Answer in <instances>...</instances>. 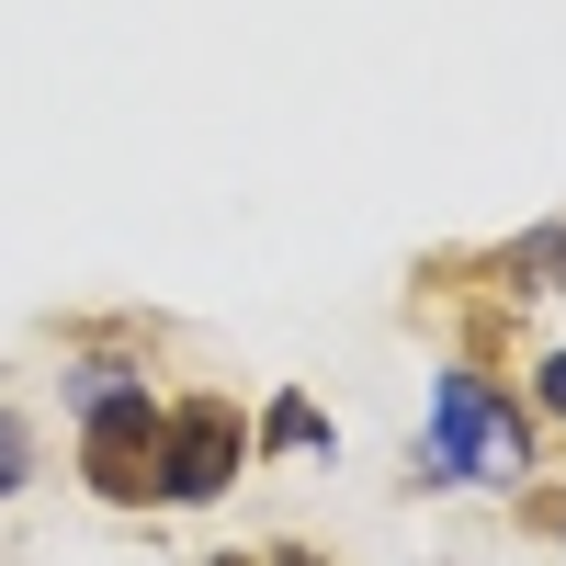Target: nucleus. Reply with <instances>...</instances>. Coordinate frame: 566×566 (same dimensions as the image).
Wrapping results in <instances>:
<instances>
[{
  "mask_svg": "<svg viewBox=\"0 0 566 566\" xmlns=\"http://www.w3.org/2000/svg\"><path fill=\"white\" fill-rule=\"evenodd\" d=\"M488 272H499V306L510 295H566V227H533V239L488 250Z\"/></svg>",
  "mask_w": 566,
  "mask_h": 566,
  "instance_id": "obj_4",
  "label": "nucleus"
},
{
  "mask_svg": "<svg viewBox=\"0 0 566 566\" xmlns=\"http://www.w3.org/2000/svg\"><path fill=\"white\" fill-rule=\"evenodd\" d=\"M23 476H34V431H23V419H12V408H0V499H12Z\"/></svg>",
  "mask_w": 566,
  "mask_h": 566,
  "instance_id": "obj_6",
  "label": "nucleus"
},
{
  "mask_svg": "<svg viewBox=\"0 0 566 566\" xmlns=\"http://www.w3.org/2000/svg\"><path fill=\"white\" fill-rule=\"evenodd\" d=\"M522 464H533V419L510 408L476 363L442 374V397H431V453H419L408 476H419V488H464V476H522Z\"/></svg>",
  "mask_w": 566,
  "mask_h": 566,
  "instance_id": "obj_1",
  "label": "nucleus"
},
{
  "mask_svg": "<svg viewBox=\"0 0 566 566\" xmlns=\"http://www.w3.org/2000/svg\"><path fill=\"white\" fill-rule=\"evenodd\" d=\"M533 397H544V408L566 419V352H544V374H533Z\"/></svg>",
  "mask_w": 566,
  "mask_h": 566,
  "instance_id": "obj_9",
  "label": "nucleus"
},
{
  "mask_svg": "<svg viewBox=\"0 0 566 566\" xmlns=\"http://www.w3.org/2000/svg\"><path fill=\"white\" fill-rule=\"evenodd\" d=\"M239 464H250L239 397H181V408H170V431H159V499H170V510L227 499V488H239Z\"/></svg>",
  "mask_w": 566,
  "mask_h": 566,
  "instance_id": "obj_3",
  "label": "nucleus"
},
{
  "mask_svg": "<svg viewBox=\"0 0 566 566\" xmlns=\"http://www.w3.org/2000/svg\"><path fill=\"white\" fill-rule=\"evenodd\" d=\"M522 522H533V533H566V499H555V488H533V499H522Z\"/></svg>",
  "mask_w": 566,
  "mask_h": 566,
  "instance_id": "obj_8",
  "label": "nucleus"
},
{
  "mask_svg": "<svg viewBox=\"0 0 566 566\" xmlns=\"http://www.w3.org/2000/svg\"><path fill=\"white\" fill-rule=\"evenodd\" d=\"M205 566H328V555H306V544H250V555H239V544H227V555H205Z\"/></svg>",
  "mask_w": 566,
  "mask_h": 566,
  "instance_id": "obj_7",
  "label": "nucleus"
},
{
  "mask_svg": "<svg viewBox=\"0 0 566 566\" xmlns=\"http://www.w3.org/2000/svg\"><path fill=\"white\" fill-rule=\"evenodd\" d=\"M159 431H170V408H159L148 386L91 397V408H80V476H91V499L148 510V499H159Z\"/></svg>",
  "mask_w": 566,
  "mask_h": 566,
  "instance_id": "obj_2",
  "label": "nucleus"
},
{
  "mask_svg": "<svg viewBox=\"0 0 566 566\" xmlns=\"http://www.w3.org/2000/svg\"><path fill=\"white\" fill-rule=\"evenodd\" d=\"M261 442H272V453H328V419H317L306 397H272V419H261Z\"/></svg>",
  "mask_w": 566,
  "mask_h": 566,
  "instance_id": "obj_5",
  "label": "nucleus"
}]
</instances>
